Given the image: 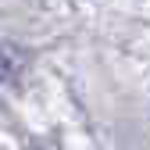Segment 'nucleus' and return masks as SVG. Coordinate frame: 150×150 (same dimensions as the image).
<instances>
[{"label":"nucleus","mask_w":150,"mask_h":150,"mask_svg":"<svg viewBox=\"0 0 150 150\" xmlns=\"http://www.w3.org/2000/svg\"><path fill=\"white\" fill-rule=\"evenodd\" d=\"M14 54L7 50V47H0V79H11V75H14Z\"/></svg>","instance_id":"f257e3e1"}]
</instances>
